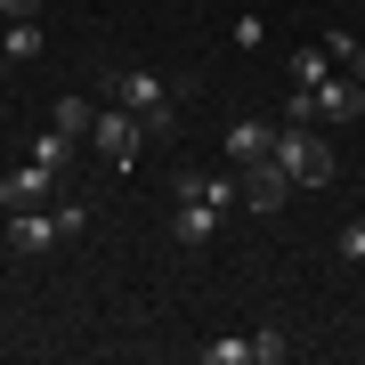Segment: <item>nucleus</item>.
I'll list each match as a JSON object with an SVG mask.
<instances>
[{
  "label": "nucleus",
  "mask_w": 365,
  "mask_h": 365,
  "mask_svg": "<svg viewBox=\"0 0 365 365\" xmlns=\"http://www.w3.org/2000/svg\"><path fill=\"white\" fill-rule=\"evenodd\" d=\"M276 163L292 170V187H325V179H333V146H325V138H309V122L276 130Z\"/></svg>",
  "instance_id": "1"
},
{
  "label": "nucleus",
  "mask_w": 365,
  "mask_h": 365,
  "mask_svg": "<svg viewBox=\"0 0 365 365\" xmlns=\"http://www.w3.org/2000/svg\"><path fill=\"white\" fill-rule=\"evenodd\" d=\"M114 98H122V106H130V114L146 122V138H155V130H170V114H179L170 81H163V73H146V66H138V73H122V81H114Z\"/></svg>",
  "instance_id": "2"
},
{
  "label": "nucleus",
  "mask_w": 365,
  "mask_h": 365,
  "mask_svg": "<svg viewBox=\"0 0 365 365\" xmlns=\"http://www.w3.org/2000/svg\"><path fill=\"white\" fill-rule=\"evenodd\" d=\"M90 138L106 146V163H114V170H130V163H138V146H146V122H138L130 106L114 98V106H98V122H90Z\"/></svg>",
  "instance_id": "3"
},
{
  "label": "nucleus",
  "mask_w": 365,
  "mask_h": 365,
  "mask_svg": "<svg viewBox=\"0 0 365 365\" xmlns=\"http://www.w3.org/2000/svg\"><path fill=\"white\" fill-rule=\"evenodd\" d=\"M235 195H244V211H284L292 203V170L284 163H244V170H235Z\"/></svg>",
  "instance_id": "4"
},
{
  "label": "nucleus",
  "mask_w": 365,
  "mask_h": 365,
  "mask_svg": "<svg viewBox=\"0 0 365 365\" xmlns=\"http://www.w3.org/2000/svg\"><path fill=\"white\" fill-rule=\"evenodd\" d=\"M49 195H57V170H41V163H25V170L0 179V203L9 211H49Z\"/></svg>",
  "instance_id": "5"
},
{
  "label": "nucleus",
  "mask_w": 365,
  "mask_h": 365,
  "mask_svg": "<svg viewBox=\"0 0 365 365\" xmlns=\"http://www.w3.org/2000/svg\"><path fill=\"white\" fill-rule=\"evenodd\" d=\"M9 244L33 260V252H57V244H66V227H57V211H16V220H9Z\"/></svg>",
  "instance_id": "6"
},
{
  "label": "nucleus",
  "mask_w": 365,
  "mask_h": 365,
  "mask_svg": "<svg viewBox=\"0 0 365 365\" xmlns=\"http://www.w3.org/2000/svg\"><path fill=\"white\" fill-rule=\"evenodd\" d=\"M211 227H220V203H203V195H179V211H170V235H179L187 252L211 244Z\"/></svg>",
  "instance_id": "7"
},
{
  "label": "nucleus",
  "mask_w": 365,
  "mask_h": 365,
  "mask_svg": "<svg viewBox=\"0 0 365 365\" xmlns=\"http://www.w3.org/2000/svg\"><path fill=\"white\" fill-rule=\"evenodd\" d=\"M309 98H317V122H357V106H365V81H333V73H325Z\"/></svg>",
  "instance_id": "8"
},
{
  "label": "nucleus",
  "mask_w": 365,
  "mask_h": 365,
  "mask_svg": "<svg viewBox=\"0 0 365 365\" xmlns=\"http://www.w3.org/2000/svg\"><path fill=\"white\" fill-rule=\"evenodd\" d=\"M276 155V130H268V122H235V130H227V163L235 170H244V163H268Z\"/></svg>",
  "instance_id": "9"
},
{
  "label": "nucleus",
  "mask_w": 365,
  "mask_h": 365,
  "mask_svg": "<svg viewBox=\"0 0 365 365\" xmlns=\"http://www.w3.org/2000/svg\"><path fill=\"white\" fill-rule=\"evenodd\" d=\"M325 73H333V49H325V41H309V49H292V81H300V90H317Z\"/></svg>",
  "instance_id": "10"
},
{
  "label": "nucleus",
  "mask_w": 365,
  "mask_h": 365,
  "mask_svg": "<svg viewBox=\"0 0 365 365\" xmlns=\"http://www.w3.org/2000/svg\"><path fill=\"white\" fill-rule=\"evenodd\" d=\"M90 122H98L90 98H57V130H66V138H90Z\"/></svg>",
  "instance_id": "11"
},
{
  "label": "nucleus",
  "mask_w": 365,
  "mask_h": 365,
  "mask_svg": "<svg viewBox=\"0 0 365 365\" xmlns=\"http://www.w3.org/2000/svg\"><path fill=\"white\" fill-rule=\"evenodd\" d=\"M0 49H9V57H41V25H33V16L0 25Z\"/></svg>",
  "instance_id": "12"
},
{
  "label": "nucleus",
  "mask_w": 365,
  "mask_h": 365,
  "mask_svg": "<svg viewBox=\"0 0 365 365\" xmlns=\"http://www.w3.org/2000/svg\"><path fill=\"white\" fill-rule=\"evenodd\" d=\"M66 155H73V138H66V130H49V138H33V163H41V170H66Z\"/></svg>",
  "instance_id": "13"
},
{
  "label": "nucleus",
  "mask_w": 365,
  "mask_h": 365,
  "mask_svg": "<svg viewBox=\"0 0 365 365\" xmlns=\"http://www.w3.org/2000/svg\"><path fill=\"white\" fill-rule=\"evenodd\" d=\"M203 357H211V365H252V341H211Z\"/></svg>",
  "instance_id": "14"
},
{
  "label": "nucleus",
  "mask_w": 365,
  "mask_h": 365,
  "mask_svg": "<svg viewBox=\"0 0 365 365\" xmlns=\"http://www.w3.org/2000/svg\"><path fill=\"white\" fill-rule=\"evenodd\" d=\"M284 349H292L284 333H252V357H260V365H276V357H284Z\"/></svg>",
  "instance_id": "15"
},
{
  "label": "nucleus",
  "mask_w": 365,
  "mask_h": 365,
  "mask_svg": "<svg viewBox=\"0 0 365 365\" xmlns=\"http://www.w3.org/2000/svg\"><path fill=\"white\" fill-rule=\"evenodd\" d=\"M57 227H66V235H81V227H90V203H73V195H66V203H57Z\"/></svg>",
  "instance_id": "16"
},
{
  "label": "nucleus",
  "mask_w": 365,
  "mask_h": 365,
  "mask_svg": "<svg viewBox=\"0 0 365 365\" xmlns=\"http://www.w3.org/2000/svg\"><path fill=\"white\" fill-rule=\"evenodd\" d=\"M341 260H365V220H349V227H341Z\"/></svg>",
  "instance_id": "17"
},
{
  "label": "nucleus",
  "mask_w": 365,
  "mask_h": 365,
  "mask_svg": "<svg viewBox=\"0 0 365 365\" xmlns=\"http://www.w3.org/2000/svg\"><path fill=\"white\" fill-rule=\"evenodd\" d=\"M341 66H349V81H365V41H349V57H341Z\"/></svg>",
  "instance_id": "18"
},
{
  "label": "nucleus",
  "mask_w": 365,
  "mask_h": 365,
  "mask_svg": "<svg viewBox=\"0 0 365 365\" xmlns=\"http://www.w3.org/2000/svg\"><path fill=\"white\" fill-rule=\"evenodd\" d=\"M0 9H16V16H25V9H41V0H0Z\"/></svg>",
  "instance_id": "19"
}]
</instances>
